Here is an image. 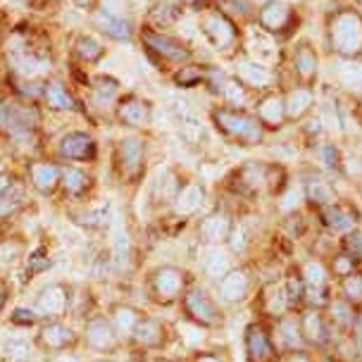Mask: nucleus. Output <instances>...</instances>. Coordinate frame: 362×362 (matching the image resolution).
<instances>
[{
  "label": "nucleus",
  "instance_id": "nucleus-1",
  "mask_svg": "<svg viewBox=\"0 0 362 362\" xmlns=\"http://www.w3.org/2000/svg\"><path fill=\"white\" fill-rule=\"evenodd\" d=\"M41 115L29 103L17 100H0V132L12 139H24L38 127Z\"/></svg>",
  "mask_w": 362,
  "mask_h": 362
},
{
  "label": "nucleus",
  "instance_id": "nucleus-2",
  "mask_svg": "<svg viewBox=\"0 0 362 362\" xmlns=\"http://www.w3.org/2000/svg\"><path fill=\"white\" fill-rule=\"evenodd\" d=\"M215 122L217 127L222 129L224 134L234 136L238 141H245V144H257L262 139V127L260 122L253 119L250 115L245 112H236V110H215Z\"/></svg>",
  "mask_w": 362,
  "mask_h": 362
},
{
  "label": "nucleus",
  "instance_id": "nucleus-3",
  "mask_svg": "<svg viewBox=\"0 0 362 362\" xmlns=\"http://www.w3.org/2000/svg\"><path fill=\"white\" fill-rule=\"evenodd\" d=\"M332 43L341 55L362 50V19L355 12H341L332 22Z\"/></svg>",
  "mask_w": 362,
  "mask_h": 362
},
{
  "label": "nucleus",
  "instance_id": "nucleus-4",
  "mask_svg": "<svg viewBox=\"0 0 362 362\" xmlns=\"http://www.w3.org/2000/svg\"><path fill=\"white\" fill-rule=\"evenodd\" d=\"M144 43L148 45V50L155 55H160L163 60L167 62H186L191 57L189 48H184L179 41H174V38L165 36V34H158V31H144Z\"/></svg>",
  "mask_w": 362,
  "mask_h": 362
},
{
  "label": "nucleus",
  "instance_id": "nucleus-5",
  "mask_svg": "<svg viewBox=\"0 0 362 362\" xmlns=\"http://www.w3.org/2000/svg\"><path fill=\"white\" fill-rule=\"evenodd\" d=\"M60 158L76 160V163H88L95 158V141L83 132H69L60 139Z\"/></svg>",
  "mask_w": 362,
  "mask_h": 362
},
{
  "label": "nucleus",
  "instance_id": "nucleus-6",
  "mask_svg": "<svg viewBox=\"0 0 362 362\" xmlns=\"http://www.w3.org/2000/svg\"><path fill=\"white\" fill-rule=\"evenodd\" d=\"M184 305H186V310H189V315L196 322H200V325L215 327L219 322V313H217L215 303H212V298L205 293L203 288H191L184 298Z\"/></svg>",
  "mask_w": 362,
  "mask_h": 362
},
{
  "label": "nucleus",
  "instance_id": "nucleus-7",
  "mask_svg": "<svg viewBox=\"0 0 362 362\" xmlns=\"http://www.w3.org/2000/svg\"><path fill=\"white\" fill-rule=\"evenodd\" d=\"M203 31L217 50H224L226 45H231L236 38L234 24H231L222 12H210V15L203 19Z\"/></svg>",
  "mask_w": 362,
  "mask_h": 362
},
{
  "label": "nucleus",
  "instance_id": "nucleus-8",
  "mask_svg": "<svg viewBox=\"0 0 362 362\" xmlns=\"http://www.w3.org/2000/svg\"><path fill=\"white\" fill-rule=\"evenodd\" d=\"M86 344L93 348V351H115L117 348V334H115L112 325L103 317H93V320L86 325Z\"/></svg>",
  "mask_w": 362,
  "mask_h": 362
},
{
  "label": "nucleus",
  "instance_id": "nucleus-9",
  "mask_svg": "<svg viewBox=\"0 0 362 362\" xmlns=\"http://www.w3.org/2000/svg\"><path fill=\"white\" fill-rule=\"evenodd\" d=\"M245 351H248L250 362H274L276 353L272 346L269 336L264 334L262 327H248L245 332Z\"/></svg>",
  "mask_w": 362,
  "mask_h": 362
},
{
  "label": "nucleus",
  "instance_id": "nucleus-10",
  "mask_svg": "<svg viewBox=\"0 0 362 362\" xmlns=\"http://www.w3.org/2000/svg\"><path fill=\"white\" fill-rule=\"evenodd\" d=\"M29 177H31L34 189L38 193H43V196H48V193H53L57 186H60L62 170L55 163H31Z\"/></svg>",
  "mask_w": 362,
  "mask_h": 362
},
{
  "label": "nucleus",
  "instance_id": "nucleus-11",
  "mask_svg": "<svg viewBox=\"0 0 362 362\" xmlns=\"http://www.w3.org/2000/svg\"><path fill=\"white\" fill-rule=\"evenodd\" d=\"M181 284H184V274L174 267H163L155 272L153 276V291L160 300L170 303L181 293Z\"/></svg>",
  "mask_w": 362,
  "mask_h": 362
},
{
  "label": "nucleus",
  "instance_id": "nucleus-12",
  "mask_svg": "<svg viewBox=\"0 0 362 362\" xmlns=\"http://www.w3.org/2000/svg\"><path fill=\"white\" fill-rule=\"evenodd\" d=\"M24 205V186L15 177H0V217H8Z\"/></svg>",
  "mask_w": 362,
  "mask_h": 362
},
{
  "label": "nucleus",
  "instance_id": "nucleus-13",
  "mask_svg": "<svg viewBox=\"0 0 362 362\" xmlns=\"http://www.w3.org/2000/svg\"><path fill=\"white\" fill-rule=\"evenodd\" d=\"M151 105L144 100L127 98L117 105V119L127 127H148L151 124Z\"/></svg>",
  "mask_w": 362,
  "mask_h": 362
},
{
  "label": "nucleus",
  "instance_id": "nucleus-14",
  "mask_svg": "<svg viewBox=\"0 0 362 362\" xmlns=\"http://www.w3.org/2000/svg\"><path fill=\"white\" fill-rule=\"evenodd\" d=\"M45 105L50 110H60V112H79V103L67 88L62 86L60 81H50L43 86V95Z\"/></svg>",
  "mask_w": 362,
  "mask_h": 362
},
{
  "label": "nucleus",
  "instance_id": "nucleus-15",
  "mask_svg": "<svg viewBox=\"0 0 362 362\" xmlns=\"http://www.w3.org/2000/svg\"><path fill=\"white\" fill-rule=\"evenodd\" d=\"M67 300H69L67 288L60 286V284H53V286L43 288L41 296H38V310L45 317H60L67 310Z\"/></svg>",
  "mask_w": 362,
  "mask_h": 362
},
{
  "label": "nucleus",
  "instance_id": "nucleus-16",
  "mask_svg": "<svg viewBox=\"0 0 362 362\" xmlns=\"http://www.w3.org/2000/svg\"><path fill=\"white\" fill-rule=\"evenodd\" d=\"M93 24L105 36L115 38V41H129V36H132V31H129V24L124 22V19H122V17H112V15H107V12H103V10H98L93 15Z\"/></svg>",
  "mask_w": 362,
  "mask_h": 362
},
{
  "label": "nucleus",
  "instance_id": "nucleus-17",
  "mask_svg": "<svg viewBox=\"0 0 362 362\" xmlns=\"http://www.w3.org/2000/svg\"><path fill=\"white\" fill-rule=\"evenodd\" d=\"M74 341V334L69 327L60 325V322H50L48 327H43L41 332V344L50 351H62Z\"/></svg>",
  "mask_w": 362,
  "mask_h": 362
},
{
  "label": "nucleus",
  "instance_id": "nucleus-18",
  "mask_svg": "<svg viewBox=\"0 0 362 362\" xmlns=\"http://www.w3.org/2000/svg\"><path fill=\"white\" fill-rule=\"evenodd\" d=\"M119 163L129 174H136L144 163V144L139 139H124L119 141Z\"/></svg>",
  "mask_w": 362,
  "mask_h": 362
},
{
  "label": "nucleus",
  "instance_id": "nucleus-19",
  "mask_svg": "<svg viewBox=\"0 0 362 362\" xmlns=\"http://www.w3.org/2000/svg\"><path fill=\"white\" fill-rule=\"evenodd\" d=\"M245 288H248V279H245L243 272H229V274H224L222 281H219V296H222L224 300L243 298Z\"/></svg>",
  "mask_w": 362,
  "mask_h": 362
},
{
  "label": "nucleus",
  "instance_id": "nucleus-20",
  "mask_svg": "<svg viewBox=\"0 0 362 362\" xmlns=\"http://www.w3.org/2000/svg\"><path fill=\"white\" fill-rule=\"evenodd\" d=\"M257 115H260V119L264 124L279 127L284 117H286V105H284V100L279 95H267V98L257 105Z\"/></svg>",
  "mask_w": 362,
  "mask_h": 362
},
{
  "label": "nucleus",
  "instance_id": "nucleus-21",
  "mask_svg": "<svg viewBox=\"0 0 362 362\" xmlns=\"http://www.w3.org/2000/svg\"><path fill=\"white\" fill-rule=\"evenodd\" d=\"M132 334H134V339L146 348L163 344V327H160L155 320H146V317L144 320H139V325L134 327Z\"/></svg>",
  "mask_w": 362,
  "mask_h": 362
},
{
  "label": "nucleus",
  "instance_id": "nucleus-22",
  "mask_svg": "<svg viewBox=\"0 0 362 362\" xmlns=\"http://www.w3.org/2000/svg\"><path fill=\"white\" fill-rule=\"evenodd\" d=\"M286 22H288V8L284 3L269 0V3L260 10V24L264 29L276 31V29H281Z\"/></svg>",
  "mask_w": 362,
  "mask_h": 362
},
{
  "label": "nucleus",
  "instance_id": "nucleus-23",
  "mask_svg": "<svg viewBox=\"0 0 362 362\" xmlns=\"http://www.w3.org/2000/svg\"><path fill=\"white\" fill-rule=\"evenodd\" d=\"M203 196H205V191H203V186H198V184H189L184 191L179 193V198H177V212L179 215H193L200 205H203Z\"/></svg>",
  "mask_w": 362,
  "mask_h": 362
},
{
  "label": "nucleus",
  "instance_id": "nucleus-24",
  "mask_svg": "<svg viewBox=\"0 0 362 362\" xmlns=\"http://www.w3.org/2000/svg\"><path fill=\"white\" fill-rule=\"evenodd\" d=\"M284 105H286V117L298 119L308 112L310 105H313V93H310L308 88H296L288 93V98L284 100Z\"/></svg>",
  "mask_w": 362,
  "mask_h": 362
},
{
  "label": "nucleus",
  "instance_id": "nucleus-25",
  "mask_svg": "<svg viewBox=\"0 0 362 362\" xmlns=\"http://www.w3.org/2000/svg\"><path fill=\"white\" fill-rule=\"evenodd\" d=\"M200 236L210 243H217V241H224L229 236V219L224 215H210L200 224Z\"/></svg>",
  "mask_w": 362,
  "mask_h": 362
},
{
  "label": "nucleus",
  "instance_id": "nucleus-26",
  "mask_svg": "<svg viewBox=\"0 0 362 362\" xmlns=\"http://www.w3.org/2000/svg\"><path fill=\"white\" fill-rule=\"evenodd\" d=\"M238 76L250 86H267L272 81V72L260 62H241L238 64Z\"/></svg>",
  "mask_w": 362,
  "mask_h": 362
},
{
  "label": "nucleus",
  "instance_id": "nucleus-27",
  "mask_svg": "<svg viewBox=\"0 0 362 362\" xmlns=\"http://www.w3.org/2000/svg\"><path fill=\"white\" fill-rule=\"evenodd\" d=\"M60 184L64 186V191H67L69 196H81V193L88 189L90 179H88V174L83 170H76V167H64Z\"/></svg>",
  "mask_w": 362,
  "mask_h": 362
},
{
  "label": "nucleus",
  "instance_id": "nucleus-28",
  "mask_svg": "<svg viewBox=\"0 0 362 362\" xmlns=\"http://www.w3.org/2000/svg\"><path fill=\"white\" fill-rule=\"evenodd\" d=\"M339 81L348 90L362 93V64L360 62H341L339 64Z\"/></svg>",
  "mask_w": 362,
  "mask_h": 362
},
{
  "label": "nucleus",
  "instance_id": "nucleus-29",
  "mask_svg": "<svg viewBox=\"0 0 362 362\" xmlns=\"http://www.w3.org/2000/svg\"><path fill=\"white\" fill-rule=\"evenodd\" d=\"M74 53L79 55V60L83 62H98L103 55H105V48L90 36H79L74 43Z\"/></svg>",
  "mask_w": 362,
  "mask_h": 362
},
{
  "label": "nucleus",
  "instance_id": "nucleus-30",
  "mask_svg": "<svg viewBox=\"0 0 362 362\" xmlns=\"http://www.w3.org/2000/svg\"><path fill=\"white\" fill-rule=\"evenodd\" d=\"M325 219H327V224L336 231H348L355 224L353 212L341 208V205H329V208L325 210Z\"/></svg>",
  "mask_w": 362,
  "mask_h": 362
},
{
  "label": "nucleus",
  "instance_id": "nucleus-31",
  "mask_svg": "<svg viewBox=\"0 0 362 362\" xmlns=\"http://www.w3.org/2000/svg\"><path fill=\"white\" fill-rule=\"evenodd\" d=\"M296 69H298V74L303 79H310V76L317 72V57L313 50L305 48V45L296 53Z\"/></svg>",
  "mask_w": 362,
  "mask_h": 362
},
{
  "label": "nucleus",
  "instance_id": "nucleus-32",
  "mask_svg": "<svg viewBox=\"0 0 362 362\" xmlns=\"http://www.w3.org/2000/svg\"><path fill=\"white\" fill-rule=\"evenodd\" d=\"M117 95V81L112 79H98L93 86V100L98 103V105H105Z\"/></svg>",
  "mask_w": 362,
  "mask_h": 362
},
{
  "label": "nucleus",
  "instance_id": "nucleus-33",
  "mask_svg": "<svg viewBox=\"0 0 362 362\" xmlns=\"http://www.w3.org/2000/svg\"><path fill=\"white\" fill-rule=\"evenodd\" d=\"M310 198H313V203H320V205H332L334 203L332 189H329L325 181H320V179L310 181Z\"/></svg>",
  "mask_w": 362,
  "mask_h": 362
},
{
  "label": "nucleus",
  "instance_id": "nucleus-34",
  "mask_svg": "<svg viewBox=\"0 0 362 362\" xmlns=\"http://www.w3.org/2000/svg\"><path fill=\"white\" fill-rule=\"evenodd\" d=\"M177 83L179 86H196L198 81H203V69H198V67H181L179 72H177Z\"/></svg>",
  "mask_w": 362,
  "mask_h": 362
},
{
  "label": "nucleus",
  "instance_id": "nucleus-35",
  "mask_svg": "<svg viewBox=\"0 0 362 362\" xmlns=\"http://www.w3.org/2000/svg\"><path fill=\"white\" fill-rule=\"evenodd\" d=\"M115 320H117V327L122 329V332H134V327L139 325L141 317L134 313V310L129 308H119L117 315H115Z\"/></svg>",
  "mask_w": 362,
  "mask_h": 362
},
{
  "label": "nucleus",
  "instance_id": "nucleus-36",
  "mask_svg": "<svg viewBox=\"0 0 362 362\" xmlns=\"http://www.w3.org/2000/svg\"><path fill=\"white\" fill-rule=\"evenodd\" d=\"M10 320L15 322V325H19V327H31V325H36V322H38V315L34 313V310L17 308L15 313H12Z\"/></svg>",
  "mask_w": 362,
  "mask_h": 362
},
{
  "label": "nucleus",
  "instance_id": "nucleus-37",
  "mask_svg": "<svg viewBox=\"0 0 362 362\" xmlns=\"http://www.w3.org/2000/svg\"><path fill=\"white\" fill-rule=\"evenodd\" d=\"M305 334L313 341H322V339H325V327H322V320L317 315L305 317Z\"/></svg>",
  "mask_w": 362,
  "mask_h": 362
},
{
  "label": "nucleus",
  "instance_id": "nucleus-38",
  "mask_svg": "<svg viewBox=\"0 0 362 362\" xmlns=\"http://www.w3.org/2000/svg\"><path fill=\"white\" fill-rule=\"evenodd\" d=\"M222 90H224L226 100L234 103V105H238V103L245 100V93H243V88H241V83H238V81H226L222 86Z\"/></svg>",
  "mask_w": 362,
  "mask_h": 362
},
{
  "label": "nucleus",
  "instance_id": "nucleus-39",
  "mask_svg": "<svg viewBox=\"0 0 362 362\" xmlns=\"http://www.w3.org/2000/svg\"><path fill=\"white\" fill-rule=\"evenodd\" d=\"M103 3V12H107V15L112 17H122L124 19L127 15V0H100Z\"/></svg>",
  "mask_w": 362,
  "mask_h": 362
},
{
  "label": "nucleus",
  "instance_id": "nucleus-40",
  "mask_svg": "<svg viewBox=\"0 0 362 362\" xmlns=\"http://www.w3.org/2000/svg\"><path fill=\"white\" fill-rule=\"evenodd\" d=\"M210 272L212 276H224L226 272V257L222 253H212L210 260H208V267H205Z\"/></svg>",
  "mask_w": 362,
  "mask_h": 362
},
{
  "label": "nucleus",
  "instance_id": "nucleus-41",
  "mask_svg": "<svg viewBox=\"0 0 362 362\" xmlns=\"http://www.w3.org/2000/svg\"><path fill=\"white\" fill-rule=\"evenodd\" d=\"M22 255V245L19 243H3L0 245V260L3 262H12V260H17V257Z\"/></svg>",
  "mask_w": 362,
  "mask_h": 362
},
{
  "label": "nucleus",
  "instance_id": "nucleus-42",
  "mask_svg": "<svg viewBox=\"0 0 362 362\" xmlns=\"http://www.w3.org/2000/svg\"><path fill=\"white\" fill-rule=\"evenodd\" d=\"M346 291L351 296L348 298H355V300H362V276H348L346 281Z\"/></svg>",
  "mask_w": 362,
  "mask_h": 362
},
{
  "label": "nucleus",
  "instance_id": "nucleus-43",
  "mask_svg": "<svg viewBox=\"0 0 362 362\" xmlns=\"http://www.w3.org/2000/svg\"><path fill=\"white\" fill-rule=\"evenodd\" d=\"M348 248H351V253L355 257H360L362 260V236H358V234L348 236Z\"/></svg>",
  "mask_w": 362,
  "mask_h": 362
},
{
  "label": "nucleus",
  "instance_id": "nucleus-44",
  "mask_svg": "<svg viewBox=\"0 0 362 362\" xmlns=\"http://www.w3.org/2000/svg\"><path fill=\"white\" fill-rule=\"evenodd\" d=\"M107 217V208H103L98 212H93V215H88V217H83V224H90V226H98L103 224V219Z\"/></svg>",
  "mask_w": 362,
  "mask_h": 362
},
{
  "label": "nucleus",
  "instance_id": "nucleus-45",
  "mask_svg": "<svg viewBox=\"0 0 362 362\" xmlns=\"http://www.w3.org/2000/svg\"><path fill=\"white\" fill-rule=\"evenodd\" d=\"M8 284H5L3 279H0V310L5 308V303H8Z\"/></svg>",
  "mask_w": 362,
  "mask_h": 362
},
{
  "label": "nucleus",
  "instance_id": "nucleus-46",
  "mask_svg": "<svg viewBox=\"0 0 362 362\" xmlns=\"http://www.w3.org/2000/svg\"><path fill=\"white\" fill-rule=\"evenodd\" d=\"M322 153H325V158H327V165H336V151L332 146H327Z\"/></svg>",
  "mask_w": 362,
  "mask_h": 362
},
{
  "label": "nucleus",
  "instance_id": "nucleus-47",
  "mask_svg": "<svg viewBox=\"0 0 362 362\" xmlns=\"http://www.w3.org/2000/svg\"><path fill=\"white\" fill-rule=\"evenodd\" d=\"M76 5H79V8H90V5H93V0H74Z\"/></svg>",
  "mask_w": 362,
  "mask_h": 362
},
{
  "label": "nucleus",
  "instance_id": "nucleus-48",
  "mask_svg": "<svg viewBox=\"0 0 362 362\" xmlns=\"http://www.w3.org/2000/svg\"><path fill=\"white\" fill-rule=\"evenodd\" d=\"M198 362H219L217 358H212V355H203V358H200Z\"/></svg>",
  "mask_w": 362,
  "mask_h": 362
},
{
  "label": "nucleus",
  "instance_id": "nucleus-49",
  "mask_svg": "<svg viewBox=\"0 0 362 362\" xmlns=\"http://www.w3.org/2000/svg\"><path fill=\"white\" fill-rule=\"evenodd\" d=\"M291 362H308V360L303 358V355H298V358H293V360H291Z\"/></svg>",
  "mask_w": 362,
  "mask_h": 362
},
{
  "label": "nucleus",
  "instance_id": "nucleus-50",
  "mask_svg": "<svg viewBox=\"0 0 362 362\" xmlns=\"http://www.w3.org/2000/svg\"><path fill=\"white\" fill-rule=\"evenodd\" d=\"M90 362H112V360H90Z\"/></svg>",
  "mask_w": 362,
  "mask_h": 362
},
{
  "label": "nucleus",
  "instance_id": "nucleus-51",
  "mask_svg": "<svg viewBox=\"0 0 362 362\" xmlns=\"http://www.w3.org/2000/svg\"><path fill=\"white\" fill-rule=\"evenodd\" d=\"M186 3H193V5H196V3H200V0H186Z\"/></svg>",
  "mask_w": 362,
  "mask_h": 362
}]
</instances>
